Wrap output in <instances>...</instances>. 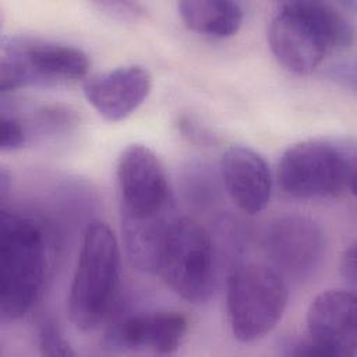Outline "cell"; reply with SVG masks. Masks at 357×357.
<instances>
[{"label":"cell","mask_w":357,"mask_h":357,"mask_svg":"<svg viewBox=\"0 0 357 357\" xmlns=\"http://www.w3.org/2000/svg\"><path fill=\"white\" fill-rule=\"evenodd\" d=\"M116 177L128 259L139 271L156 273L163 244L177 220L165 166L152 149L131 144L119 156Z\"/></svg>","instance_id":"obj_1"},{"label":"cell","mask_w":357,"mask_h":357,"mask_svg":"<svg viewBox=\"0 0 357 357\" xmlns=\"http://www.w3.org/2000/svg\"><path fill=\"white\" fill-rule=\"evenodd\" d=\"M53 257L54 240L42 219L1 209V319H18L38 303L50 278Z\"/></svg>","instance_id":"obj_2"},{"label":"cell","mask_w":357,"mask_h":357,"mask_svg":"<svg viewBox=\"0 0 357 357\" xmlns=\"http://www.w3.org/2000/svg\"><path fill=\"white\" fill-rule=\"evenodd\" d=\"M275 59L294 74H310L332 53L349 49L354 26L347 15L326 1L279 3L268 28Z\"/></svg>","instance_id":"obj_3"},{"label":"cell","mask_w":357,"mask_h":357,"mask_svg":"<svg viewBox=\"0 0 357 357\" xmlns=\"http://www.w3.org/2000/svg\"><path fill=\"white\" fill-rule=\"evenodd\" d=\"M282 190L300 199L354 194L357 149L350 138H310L289 146L279 162Z\"/></svg>","instance_id":"obj_4"},{"label":"cell","mask_w":357,"mask_h":357,"mask_svg":"<svg viewBox=\"0 0 357 357\" xmlns=\"http://www.w3.org/2000/svg\"><path fill=\"white\" fill-rule=\"evenodd\" d=\"M120 276V251L112 229L91 222L84 238L68 294V314L75 328L96 329L109 315Z\"/></svg>","instance_id":"obj_5"},{"label":"cell","mask_w":357,"mask_h":357,"mask_svg":"<svg viewBox=\"0 0 357 357\" xmlns=\"http://www.w3.org/2000/svg\"><path fill=\"white\" fill-rule=\"evenodd\" d=\"M88 56L78 47L32 36H10L3 40L0 57V91L28 86H66L84 79Z\"/></svg>","instance_id":"obj_6"},{"label":"cell","mask_w":357,"mask_h":357,"mask_svg":"<svg viewBox=\"0 0 357 357\" xmlns=\"http://www.w3.org/2000/svg\"><path fill=\"white\" fill-rule=\"evenodd\" d=\"M287 304V287L278 271L262 264H245L227 279L226 307L233 336L254 342L280 321Z\"/></svg>","instance_id":"obj_7"},{"label":"cell","mask_w":357,"mask_h":357,"mask_svg":"<svg viewBox=\"0 0 357 357\" xmlns=\"http://www.w3.org/2000/svg\"><path fill=\"white\" fill-rule=\"evenodd\" d=\"M213 269L209 233L192 219H177L163 244L156 273L181 298L202 304L213 290Z\"/></svg>","instance_id":"obj_8"},{"label":"cell","mask_w":357,"mask_h":357,"mask_svg":"<svg viewBox=\"0 0 357 357\" xmlns=\"http://www.w3.org/2000/svg\"><path fill=\"white\" fill-rule=\"evenodd\" d=\"M264 248L282 273L301 279L318 268L325 240L317 222L301 215H287L266 229Z\"/></svg>","instance_id":"obj_9"},{"label":"cell","mask_w":357,"mask_h":357,"mask_svg":"<svg viewBox=\"0 0 357 357\" xmlns=\"http://www.w3.org/2000/svg\"><path fill=\"white\" fill-rule=\"evenodd\" d=\"M308 337L324 356H354L357 349V298L349 290H326L310 304Z\"/></svg>","instance_id":"obj_10"},{"label":"cell","mask_w":357,"mask_h":357,"mask_svg":"<svg viewBox=\"0 0 357 357\" xmlns=\"http://www.w3.org/2000/svg\"><path fill=\"white\" fill-rule=\"evenodd\" d=\"M152 77L142 66H123L85 78L82 91L88 103L107 121H121L148 98Z\"/></svg>","instance_id":"obj_11"},{"label":"cell","mask_w":357,"mask_h":357,"mask_svg":"<svg viewBox=\"0 0 357 357\" xmlns=\"http://www.w3.org/2000/svg\"><path fill=\"white\" fill-rule=\"evenodd\" d=\"M220 173L231 201L245 213L266 208L272 194V177L265 159L244 145L229 146L220 158Z\"/></svg>","instance_id":"obj_12"},{"label":"cell","mask_w":357,"mask_h":357,"mask_svg":"<svg viewBox=\"0 0 357 357\" xmlns=\"http://www.w3.org/2000/svg\"><path fill=\"white\" fill-rule=\"evenodd\" d=\"M187 332V319L176 311L128 317L116 325L113 342L134 350L160 354L176 351Z\"/></svg>","instance_id":"obj_13"},{"label":"cell","mask_w":357,"mask_h":357,"mask_svg":"<svg viewBox=\"0 0 357 357\" xmlns=\"http://www.w3.org/2000/svg\"><path fill=\"white\" fill-rule=\"evenodd\" d=\"M184 25L204 36L229 38L243 24V8L229 0H185L177 4Z\"/></svg>","instance_id":"obj_14"},{"label":"cell","mask_w":357,"mask_h":357,"mask_svg":"<svg viewBox=\"0 0 357 357\" xmlns=\"http://www.w3.org/2000/svg\"><path fill=\"white\" fill-rule=\"evenodd\" d=\"M39 349L43 356L68 357L75 356L70 343L63 336L57 322L52 317H43L38 325Z\"/></svg>","instance_id":"obj_15"},{"label":"cell","mask_w":357,"mask_h":357,"mask_svg":"<svg viewBox=\"0 0 357 357\" xmlns=\"http://www.w3.org/2000/svg\"><path fill=\"white\" fill-rule=\"evenodd\" d=\"M26 139L22 123L13 114L1 112V149L15 151L20 149Z\"/></svg>","instance_id":"obj_16"},{"label":"cell","mask_w":357,"mask_h":357,"mask_svg":"<svg viewBox=\"0 0 357 357\" xmlns=\"http://www.w3.org/2000/svg\"><path fill=\"white\" fill-rule=\"evenodd\" d=\"M340 273L347 283H350L353 287L356 286V245L354 244L347 247L342 254Z\"/></svg>","instance_id":"obj_17"},{"label":"cell","mask_w":357,"mask_h":357,"mask_svg":"<svg viewBox=\"0 0 357 357\" xmlns=\"http://www.w3.org/2000/svg\"><path fill=\"white\" fill-rule=\"evenodd\" d=\"M8 178H10V176H8L7 170L1 169V172H0V199L1 201L4 199L6 192L8 190Z\"/></svg>","instance_id":"obj_18"}]
</instances>
